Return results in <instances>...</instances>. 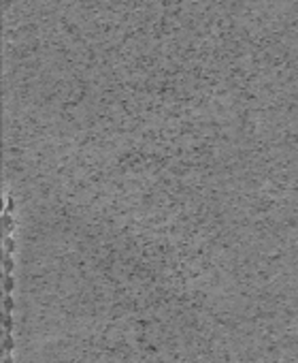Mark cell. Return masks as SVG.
<instances>
[{
  "label": "cell",
  "instance_id": "1",
  "mask_svg": "<svg viewBox=\"0 0 298 363\" xmlns=\"http://www.w3.org/2000/svg\"><path fill=\"white\" fill-rule=\"evenodd\" d=\"M4 363H13V361H11V357H7V359H4Z\"/></svg>",
  "mask_w": 298,
  "mask_h": 363
}]
</instances>
